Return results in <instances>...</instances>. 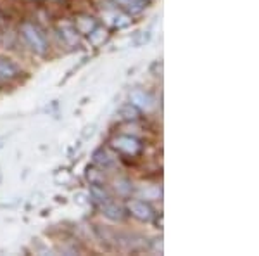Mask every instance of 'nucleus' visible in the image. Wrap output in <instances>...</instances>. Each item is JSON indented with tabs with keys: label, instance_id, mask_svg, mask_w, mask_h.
I'll use <instances>...</instances> for the list:
<instances>
[{
	"label": "nucleus",
	"instance_id": "nucleus-1",
	"mask_svg": "<svg viewBox=\"0 0 259 256\" xmlns=\"http://www.w3.org/2000/svg\"><path fill=\"white\" fill-rule=\"evenodd\" d=\"M19 33L31 52L38 54V56H45L47 54L49 40L45 36V33L40 30V26H36L35 23H30V21H24L19 28Z\"/></svg>",
	"mask_w": 259,
	"mask_h": 256
},
{
	"label": "nucleus",
	"instance_id": "nucleus-2",
	"mask_svg": "<svg viewBox=\"0 0 259 256\" xmlns=\"http://www.w3.org/2000/svg\"><path fill=\"white\" fill-rule=\"evenodd\" d=\"M111 148L118 153H123L126 156H139L144 149V144L137 137L132 135H116L111 140Z\"/></svg>",
	"mask_w": 259,
	"mask_h": 256
},
{
	"label": "nucleus",
	"instance_id": "nucleus-3",
	"mask_svg": "<svg viewBox=\"0 0 259 256\" xmlns=\"http://www.w3.org/2000/svg\"><path fill=\"white\" fill-rule=\"evenodd\" d=\"M126 211H128V215H132L133 218H137V220H140V222H150L156 216L154 208L150 206L149 203L140 201V199H130L126 203Z\"/></svg>",
	"mask_w": 259,
	"mask_h": 256
},
{
	"label": "nucleus",
	"instance_id": "nucleus-4",
	"mask_svg": "<svg viewBox=\"0 0 259 256\" xmlns=\"http://www.w3.org/2000/svg\"><path fill=\"white\" fill-rule=\"evenodd\" d=\"M130 102L133 104L135 107H139L140 111H152L156 107V100H154L152 95L149 92H145L144 89H133L130 92Z\"/></svg>",
	"mask_w": 259,
	"mask_h": 256
},
{
	"label": "nucleus",
	"instance_id": "nucleus-5",
	"mask_svg": "<svg viewBox=\"0 0 259 256\" xmlns=\"http://www.w3.org/2000/svg\"><path fill=\"white\" fill-rule=\"evenodd\" d=\"M104 21H106V24L112 30H123V28L130 26V23H132V16L126 14L124 11H106L104 12Z\"/></svg>",
	"mask_w": 259,
	"mask_h": 256
},
{
	"label": "nucleus",
	"instance_id": "nucleus-6",
	"mask_svg": "<svg viewBox=\"0 0 259 256\" xmlns=\"http://www.w3.org/2000/svg\"><path fill=\"white\" fill-rule=\"evenodd\" d=\"M114 6H118L121 11H124L130 16L140 14L147 7L149 0H112Z\"/></svg>",
	"mask_w": 259,
	"mask_h": 256
},
{
	"label": "nucleus",
	"instance_id": "nucleus-7",
	"mask_svg": "<svg viewBox=\"0 0 259 256\" xmlns=\"http://www.w3.org/2000/svg\"><path fill=\"white\" fill-rule=\"evenodd\" d=\"M100 209H102L104 216H107L112 222H123L124 216H126V209L121 208L119 204L112 203V201H109V203H106V204H102Z\"/></svg>",
	"mask_w": 259,
	"mask_h": 256
},
{
	"label": "nucleus",
	"instance_id": "nucleus-8",
	"mask_svg": "<svg viewBox=\"0 0 259 256\" xmlns=\"http://www.w3.org/2000/svg\"><path fill=\"white\" fill-rule=\"evenodd\" d=\"M59 35L64 40V44L69 45V47H74L80 42V33L74 28V24H62V26H59Z\"/></svg>",
	"mask_w": 259,
	"mask_h": 256
},
{
	"label": "nucleus",
	"instance_id": "nucleus-9",
	"mask_svg": "<svg viewBox=\"0 0 259 256\" xmlns=\"http://www.w3.org/2000/svg\"><path fill=\"white\" fill-rule=\"evenodd\" d=\"M118 118L119 120H123V121H137V120H140V115H142V111L139 107H135L132 102H126V104H123L119 109H118Z\"/></svg>",
	"mask_w": 259,
	"mask_h": 256
},
{
	"label": "nucleus",
	"instance_id": "nucleus-10",
	"mask_svg": "<svg viewBox=\"0 0 259 256\" xmlns=\"http://www.w3.org/2000/svg\"><path fill=\"white\" fill-rule=\"evenodd\" d=\"M19 77V68L9 59L0 57V80H14Z\"/></svg>",
	"mask_w": 259,
	"mask_h": 256
},
{
	"label": "nucleus",
	"instance_id": "nucleus-11",
	"mask_svg": "<svg viewBox=\"0 0 259 256\" xmlns=\"http://www.w3.org/2000/svg\"><path fill=\"white\" fill-rule=\"evenodd\" d=\"M90 196H92V199L99 204V206H102V204L112 201L109 192L106 191V187H104L102 184H90Z\"/></svg>",
	"mask_w": 259,
	"mask_h": 256
},
{
	"label": "nucleus",
	"instance_id": "nucleus-12",
	"mask_svg": "<svg viewBox=\"0 0 259 256\" xmlns=\"http://www.w3.org/2000/svg\"><path fill=\"white\" fill-rule=\"evenodd\" d=\"M97 26V21H95L92 16H80L76 21H74V28L78 30L80 35H89V33Z\"/></svg>",
	"mask_w": 259,
	"mask_h": 256
},
{
	"label": "nucleus",
	"instance_id": "nucleus-13",
	"mask_svg": "<svg viewBox=\"0 0 259 256\" xmlns=\"http://www.w3.org/2000/svg\"><path fill=\"white\" fill-rule=\"evenodd\" d=\"M92 161H94V165L99 168H109V166H112L114 159H112V156L106 149H97L94 153V156H92Z\"/></svg>",
	"mask_w": 259,
	"mask_h": 256
},
{
	"label": "nucleus",
	"instance_id": "nucleus-14",
	"mask_svg": "<svg viewBox=\"0 0 259 256\" xmlns=\"http://www.w3.org/2000/svg\"><path fill=\"white\" fill-rule=\"evenodd\" d=\"M87 36H89V42L94 45V47H99V45H102L104 42L107 40V30L106 28H100L97 24V26H95Z\"/></svg>",
	"mask_w": 259,
	"mask_h": 256
},
{
	"label": "nucleus",
	"instance_id": "nucleus-15",
	"mask_svg": "<svg viewBox=\"0 0 259 256\" xmlns=\"http://www.w3.org/2000/svg\"><path fill=\"white\" fill-rule=\"evenodd\" d=\"M87 180H89L90 184H102L106 182V177H104V173L99 170V168L94 166H87Z\"/></svg>",
	"mask_w": 259,
	"mask_h": 256
},
{
	"label": "nucleus",
	"instance_id": "nucleus-16",
	"mask_svg": "<svg viewBox=\"0 0 259 256\" xmlns=\"http://www.w3.org/2000/svg\"><path fill=\"white\" fill-rule=\"evenodd\" d=\"M0 182H2V171H0Z\"/></svg>",
	"mask_w": 259,
	"mask_h": 256
}]
</instances>
